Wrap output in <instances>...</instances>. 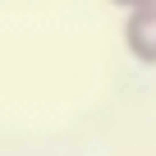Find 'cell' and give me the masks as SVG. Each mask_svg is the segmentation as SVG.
Here are the masks:
<instances>
[{
  "mask_svg": "<svg viewBox=\"0 0 156 156\" xmlns=\"http://www.w3.org/2000/svg\"><path fill=\"white\" fill-rule=\"evenodd\" d=\"M124 51L133 64L156 69V0L124 9Z\"/></svg>",
  "mask_w": 156,
  "mask_h": 156,
  "instance_id": "6da1fadb",
  "label": "cell"
},
{
  "mask_svg": "<svg viewBox=\"0 0 156 156\" xmlns=\"http://www.w3.org/2000/svg\"><path fill=\"white\" fill-rule=\"evenodd\" d=\"M110 5H119V9H133V5H147V0H110Z\"/></svg>",
  "mask_w": 156,
  "mask_h": 156,
  "instance_id": "7a4b0ae2",
  "label": "cell"
}]
</instances>
